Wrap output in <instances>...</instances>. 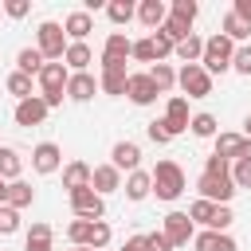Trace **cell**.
Instances as JSON below:
<instances>
[{"label":"cell","mask_w":251,"mask_h":251,"mask_svg":"<svg viewBox=\"0 0 251 251\" xmlns=\"http://www.w3.org/2000/svg\"><path fill=\"white\" fill-rule=\"evenodd\" d=\"M149 192H153V176H149L145 169L129 173V180H126V196H129V200H145Z\"/></svg>","instance_id":"obj_26"},{"label":"cell","mask_w":251,"mask_h":251,"mask_svg":"<svg viewBox=\"0 0 251 251\" xmlns=\"http://www.w3.org/2000/svg\"><path fill=\"white\" fill-rule=\"evenodd\" d=\"M94 90H98V82H94L90 71H78V75L67 78V98H71V102H90Z\"/></svg>","instance_id":"obj_13"},{"label":"cell","mask_w":251,"mask_h":251,"mask_svg":"<svg viewBox=\"0 0 251 251\" xmlns=\"http://www.w3.org/2000/svg\"><path fill=\"white\" fill-rule=\"evenodd\" d=\"M94 31V20L86 12H71L63 20V35H71V43H86V35Z\"/></svg>","instance_id":"obj_17"},{"label":"cell","mask_w":251,"mask_h":251,"mask_svg":"<svg viewBox=\"0 0 251 251\" xmlns=\"http://www.w3.org/2000/svg\"><path fill=\"white\" fill-rule=\"evenodd\" d=\"M188 129H192L196 137H216V114H196V118H188Z\"/></svg>","instance_id":"obj_35"},{"label":"cell","mask_w":251,"mask_h":251,"mask_svg":"<svg viewBox=\"0 0 251 251\" xmlns=\"http://www.w3.org/2000/svg\"><path fill=\"white\" fill-rule=\"evenodd\" d=\"M110 165L122 173V169H129V173H137V165H141V149L133 145V141H118L114 145V153H110Z\"/></svg>","instance_id":"obj_16"},{"label":"cell","mask_w":251,"mask_h":251,"mask_svg":"<svg viewBox=\"0 0 251 251\" xmlns=\"http://www.w3.org/2000/svg\"><path fill=\"white\" fill-rule=\"evenodd\" d=\"M192 243H196V251H235V239L227 235V231H200V235H192Z\"/></svg>","instance_id":"obj_18"},{"label":"cell","mask_w":251,"mask_h":251,"mask_svg":"<svg viewBox=\"0 0 251 251\" xmlns=\"http://www.w3.org/2000/svg\"><path fill=\"white\" fill-rule=\"evenodd\" d=\"M153 176V192L157 200H176L184 192V169L176 161H157V169L149 173Z\"/></svg>","instance_id":"obj_1"},{"label":"cell","mask_w":251,"mask_h":251,"mask_svg":"<svg viewBox=\"0 0 251 251\" xmlns=\"http://www.w3.org/2000/svg\"><path fill=\"white\" fill-rule=\"evenodd\" d=\"M71 208H75L78 220H102V216H106V200H102L94 188H78V192H71Z\"/></svg>","instance_id":"obj_7"},{"label":"cell","mask_w":251,"mask_h":251,"mask_svg":"<svg viewBox=\"0 0 251 251\" xmlns=\"http://www.w3.org/2000/svg\"><path fill=\"white\" fill-rule=\"evenodd\" d=\"M204 173H231V161H224V157L212 153V157L204 161Z\"/></svg>","instance_id":"obj_48"},{"label":"cell","mask_w":251,"mask_h":251,"mask_svg":"<svg viewBox=\"0 0 251 251\" xmlns=\"http://www.w3.org/2000/svg\"><path fill=\"white\" fill-rule=\"evenodd\" d=\"M231 55H235V43H231L227 35H212V39H204L200 67H204L208 75H224V71H231Z\"/></svg>","instance_id":"obj_2"},{"label":"cell","mask_w":251,"mask_h":251,"mask_svg":"<svg viewBox=\"0 0 251 251\" xmlns=\"http://www.w3.org/2000/svg\"><path fill=\"white\" fill-rule=\"evenodd\" d=\"M43 118H47V102L43 98H24V102H16V126H43Z\"/></svg>","instance_id":"obj_11"},{"label":"cell","mask_w":251,"mask_h":251,"mask_svg":"<svg viewBox=\"0 0 251 251\" xmlns=\"http://www.w3.org/2000/svg\"><path fill=\"white\" fill-rule=\"evenodd\" d=\"M196 16H200V4H196V0H173V20H180V24L192 27Z\"/></svg>","instance_id":"obj_32"},{"label":"cell","mask_w":251,"mask_h":251,"mask_svg":"<svg viewBox=\"0 0 251 251\" xmlns=\"http://www.w3.org/2000/svg\"><path fill=\"white\" fill-rule=\"evenodd\" d=\"M24 251H55L51 247V227L47 224H31V231L24 239Z\"/></svg>","instance_id":"obj_29"},{"label":"cell","mask_w":251,"mask_h":251,"mask_svg":"<svg viewBox=\"0 0 251 251\" xmlns=\"http://www.w3.org/2000/svg\"><path fill=\"white\" fill-rule=\"evenodd\" d=\"M231 220H235V216H231V208H227V204H216V212H212V224H208V231H227V227H231Z\"/></svg>","instance_id":"obj_39"},{"label":"cell","mask_w":251,"mask_h":251,"mask_svg":"<svg viewBox=\"0 0 251 251\" xmlns=\"http://www.w3.org/2000/svg\"><path fill=\"white\" fill-rule=\"evenodd\" d=\"M165 126H169L173 137L188 129V98H180V94L169 98V106H165Z\"/></svg>","instance_id":"obj_12"},{"label":"cell","mask_w":251,"mask_h":251,"mask_svg":"<svg viewBox=\"0 0 251 251\" xmlns=\"http://www.w3.org/2000/svg\"><path fill=\"white\" fill-rule=\"evenodd\" d=\"M196 188H200V200H212V204H227V200L235 196L231 173H200Z\"/></svg>","instance_id":"obj_6"},{"label":"cell","mask_w":251,"mask_h":251,"mask_svg":"<svg viewBox=\"0 0 251 251\" xmlns=\"http://www.w3.org/2000/svg\"><path fill=\"white\" fill-rule=\"evenodd\" d=\"M59 165H63V149H59L55 141H39V145L31 149V169H35V173L51 176Z\"/></svg>","instance_id":"obj_9"},{"label":"cell","mask_w":251,"mask_h":251,"mask_svg":"<svg viewBox=\"0 0 251 251\" xmlns=\"http://www.w3.org/2000/svg\"><path fill=\"white\" fill-rule=\"evenodd\" d=\"M35 51L47 59V63H63V55H67V35H63V24H55V20H43L39 24V31H35Z\"/></svg>","instance_id":"obj_4"},{"label":"cell","mask_w":251,"mask_h":251,"mask_svg":"<svg viewBox=\"0 0 251 251\" xmlns=\"http://www.w3.org/2000/svg\"><path fill=\"white\" fill-rule=\"evenodd\" d=\"M149 43H153V55H157V63H161L165 55H173V39H169V35L153 31V35H149Z\"/></svg>","instance_id":"obj_44"},{"label":"cell","mask_w":251,"mask_h":251,"mask_svg":"<svg viewBox=\"0 0 251 251\" xmlns=\"http://www.w3.org/2000/svg\"><path fill=\"white\" fill-rule=\"evenodd\" d=\"M173 55H176L180 63H200V55H204V39H200V35H188V39H180V43L173 47Z\"/></svg>","instance_id":"obj_27"},{"label":"cell","mask_w":251,"mask_h":251,"mask_svg":"<svg viewBox=\"0 0 251 251\" xmlns=\"http://www.w3.org/2000/svg\"><path fill=\"white\" fill-rule=\"evenodd\" d=\"M8 94H16L20 102H24V98H31V78H27V75H20V71H12V75H8Z\"/></svg>","instance_id":"obj_37"},{"label":"cell","mask_w":251,"mask_h":251,"mask_svg":"<svg viewBox=\"0 0 251 251\" xmlns=\"http://www.w3.org/2000/svg\"><path fill=\"white\" fill-rule=\"evenodd\" d=\"M67 78H71V71L63 67V63H43V71H39V86H43V102H47V110L51 106H63V98H67Z\"/></svg>","instance_id":"obj_3"},{"label":"cell","mask_w":251,"mask_h":251,"mask_svg":"<svg viewBox=\"0 0 251 251\" xmlns=\"http://www.w3.org/2000/svg\"><path fill=\"white\" fill-rule=\"evenodd\" d=\"M137 20H141L149 31H157V27L165 24V4H161V0H141V4H137Z\"/></svg>","instance_id":"obj_22"},{"label":"cell","mask_w":251,"mask_h":251,"mask_svg":"<svg viewBox=\"0 0 251 251\" xmlns=\"http://www.w3.org/2000/svg\"><path fill=\"white\" fill-rule=\"evenodd\" d=\"M145 243H149V251H173V243L165 239V231H149Z\"/></svg>","instance_id":"obj_47"},{"label":"cell","mask_w":251,"mask_h":251,"mask_svg":"<svg viewBox=\"0 0 251 251\" xmlns=\"http://www.w3.org/2000/svg\"><path fill=\"white\" fill-rule=\"evenodd\" d=\"M133 12H137V8H133L129 0H110V4H106V16H110L114 24H129Z\"/></svg>","instance_id":"obj_33"},{"label":"cell","mask_w":251,"mask_h":251,"mask_svg":"<svg viewBox=\"0 0 251 251\" xmlns=\"http://www.w3.org/2000/svg\"><path fill=\"white\" fill-rule=\"evenodd\" d=\"M176 86L188 94V98H208L212 94V75L200 67V63H184L176 71Z\"/></svg>","instance_id":"obj_5"},{"label":"cell","mask_w":251,"mask_h":251,"mask_svg":"<svg viewBox=\"0 0 251 251\" xmlns=\"http://www.w3.org/2000/svg\"><path fill=\"white\" fill-rule=\"evenodd\" d=\"M106 243H110V224H106V220H94V224H90L86 251H106Z\"/></svg>","instance_id":"obj_30"},{"label":"cell","mask_w":251,"mask_h":251,"mask_svg":"<svg viewBox=\"0 0 251 251\" xmlns=\"http://www.w3.org/2000/svg\"><path fill=\"white\" fill-rule=\"evenodd\" d=\"M231 71L251 75V47H247V43H243V47H235V55H231Z\"/></svg>","instance_id":"obj_43"},{"label":"cell","mask_w":251,"mask_h":251,"mask_svg":"<svg viewBox=\"0 0 251 251\" xmlns=\"http://www.w3.org/2000/svg\"><path fill=\"white\" fill-rule=\"evenodd\" d=\"M20 169H24L20 153H16V149H8V145H0V180H4V184L20 180Z\"/></svg>","instance_id":"obj_23"},{"label":"cell","mask_w":251,"mask_h":251,"mask_svg":"<svg viewBox=\"0 0 251 251\" xmlns=\"http://www.w3.org/2000/svg\"><path fill=\"white\" fill-rule=\"evenodd\" d=\"M212 212H216V204H212V200H196V204L188 208V220H192V224H204V227H208V224H212Z\"/></svg>","instance_id":"obj_38"},{"label":"cell","mask_w":251,"mask_h":251,"mask_svg":"<svg viewBox=\"0 0 251 251\" xmlns=\"http://www.w3.org/2000/svg\"><path fill=\"white\" fill-rule=\"evenodd\" d=\"M90 188H94L98 196L118 192V188H122V173H118L114 165H98V169H90Z\"/></svg>","instance_id":"obj_15"},{"label":"cell","mask_w":251,"mask_h":251,"mask_svg":"<svg viewBox=\"0 0 251 251\" xmlns=\"http://www.w3.org/2000/svg\"><path fill=\"white\" fill-rule=\"evenodd\" d=\"M129 55H133V59H141V63H157V55H153V43H149V39H137V43L129 47Z\"/></svg>","instance_id":"obj_45"},{"label":"cell","mask_w":251,"mask_h":251,"mask_svg":"<svg viewBox=\"0 0 251 251\" xmlns=\"http://www.w3.org/2000/svg\"><path fill=\"white\" fill-rule=\"evenodd\" d=\"M4 12H8L12 20H24V16L31 12V4H27V0H8V4H4Z\"/></svg>","instance_id":"obj_46"},{"label":"cell","mask_w":251,"mask_h":251,"mask_svg":"<svg viewBox=\"0 0 251 251\" xmlns=\"http://www.w3.org/2000/svg\"><path fill=\"white\" fill-rule=\"evenodd\" d=\"M220 35H227V39H231V43H243V39H247V35H251V27H247V24H243V20H235V16H231V12H227V16H224V31H220Z\"/></svg>","instance_id":"obj_31"},{"label":"cell","mask_w":251,"mask_h":251,"mask_svg":"<svg viewBox=\"0 0 251 251\" xmlns=\"http://www.w3.org/2000/svg\"><path fill=\"white\" fill-rule=\"evenodd\" d=\"M157 31H161V35H169V39H173V47H176L180 39H188V35H192V31H188V24H180V20H173V16H165V24H161Z\"/></svg>","instance_id":"obj_34"},{"label":"cell","mask_w":251,"mask_h":251,"mask_svg":"<svg viewBox=\"0 0 251 251\" xmlns=\"http://www.w3.org/2000/svg\"><path fill=\"white\" fill-rule=\"evenodd\" d=\"M71 251H86V247H71Z\"/></svg>","instance_id":"obj_53"},{"label":"cell","mask_w":251,"mask_h":251,"mask_svg":"<svg viewBox=\"0 0 251 251\" xmlns=\"http://www.w3.org/2000/svg\"><path fill=\"white\" fill-rule=\"evenodd\" d=\"M231 16H235V20H243V24L251 27V0H235V8H231Z\"/></svg>","instance_id":"obj_49"},{"label":"cell","mask_w":251,"mask_h":251,"mask_svg":"<svg viewBox=\"0 0 251 251\" xmlns=\"http://www.w3.org/2000/svg\"><path fill=\"white\" fill-rule=\"evenodd\" d=\"M31 200H35V188H31L27 180H12V184L4 188V204H8V208H16V212H20V208H27Z\"/></svg>","instance_id":"obj_21"},{"label":"cell","mask_w":251,"mask_h":251,"mask_svg":"<svg viewBox=\"0 0 251 251\" xmlns=\"http://www.w3.org/2000/svg\"><path fill=\"white\" fill-rule=\"evenodd\" d=\"M43 63H47V59H43V55H39L35 47H24V51L16 55V71H20V75H27V78H31V75L39 78V71H43Z\"/></svg>","instance_id":"obj_25"},{"label":"cell","mask_w":251,"mask_h":251,"mask_svg":"<svg viewBox=\"0 0 251 251\" xmlns=\"http://www.w3.org/2000/svg\"><path fill=\"white\" fill-rule=\"evenodd\" d=\"M4 188H8V184H4V180H0V204H4Z\"/></svg>","instance_id":"obj_52"},{"label":"cell","mask_w":251,"mask_h":251,"mask_svg":"<svg viewBox=\"0 0 251 251\" xmlns=\"http://www.w3.org/2000/svg\"><path fill=\"white\" fill-rule=\"evenodd\" d=\"M145 133H149V141H157V145H169V141H173V133H169V126H165V118H157V122H149V126H145Z\"/></svg>","instance_id":"obj_40"},{"label":"cell","mask_w":251,"mask_h":251,"mask_svg":"<svg viewBox=\"0 0 251 251\" xmlns=\"http://www.w3.org/2000/svg\"><path fill=\"white\" fill-rule=\"evenodd\" d=\"M161 231H165V239H169L173 247H184V243L196 235V231H192V220H188V212H169Z\"/></svg>","instance_id":"obj_10"},{"label":"cell","mask_w":251,"mask_h":251,"mask_svg":"<svg viewBox=\"0 0 251 251\" xmlns=\"http://www.w3.org/2000/svg\"><path fill=\"white\" fill-rule=\"evenodd\" d=\"M243 129H247V133H243V137H251V114H247V122H243Z\"/></svg>","instance_id":"obj_51"},{"label":"cell","mask_w":251,"mask_h":251,"mask_svg":"<svg viewBox=\"0 0 251 251\" xmlns=\"http://www.w3.org/2000/svg\"><path fill=\"white\" fill-rule=\"evenodd\" d=\"M129 39L122 35V31H110L106 35V47H102V59H114V63H126V55H129Z\"/></svg>","instance_id":"obj_24"},{"label":"cell","mask_w":251,"mask_h":251,"mask_svg":"<svg viewBox=\"0 0 251 251\" xmlns=\"http://www.w3.org/2000/svg\"><path fill=\"white\" fill-rule=\"evenodd\" d=\"M63 188H67V192L90 188V165H86V161H71V165L63 169Z\"/></svg>","instance_id":"obj_19"},{"label":"cell","mask_w":251,"mask_h":251,"mask_svg":"<svg viewBox=\"0 0 251 251\" xmlns=\"http://www.w3.org/2000/svg\"><path fill=\"white\" fill-rule=\"evenodd\" d=\"M16 227H20V212L8 208V204H0V235H12Z\"/></svg>","instance_id":"obj_42"},{"label":"cell","mask_w":251,"mask_h":251,"mask_svg":"<svg viewBox=\"0 0 251 251\" xmlns=\"http://www.w3.org/2000/svg\"><path fill=\"white\" fill-rule=\"evenodd\" d=\"M94 63V55H90V47L86 43H67V55H63V67L71 71V75H78V71H86Z\"/></svg>","instance_id":"obj_20"},{"label":"cell","mask_w":251,"mask_h":251,"mask_svg":"<svg viewBox=\"0 0 251 251\" xmlns=\"http://www.w3.org/2000/svg\"><path fill=\"white\" fill-rule=\"evenodd\" d=\"M122 251H149V243H145V235H129L122 243Z\"/></svg>","instance_id":"obj_50"},{"label":"cell","mask_w":251,"mask_h":251,"mask_svg":"<svg viewBox=\"0 0 251 251\" xmlns=\"http://www.w3.org/2000/svg\"><path fill=\"white\" fill-rule=\"evenodd\" d=\"M145 75L153 78V86H157V94H165V90H173V86H176V71H173L169 63H153V67H149Z\"/></svg>","instance_id":"obj_28"},{"label":"cell","mask_w":251,"mask_h":251,"mask_svg":"<svg viewBox=\"0 0 251 251\" xmlns=\"http://www.w3.org/2000/svg\"><path fill=\"white\" fill-rule=\"evenodd\" d=\"M90 224H94V220H78V216L67 224V235H71L75 247H86V239H90Z\"/></svg>","instance_id":"obj_36"},{"label":"cell","mask_w":251,"mask_h":251,"mask_svg":"<svg viewBox=\"0 0 251 251\" xmlns=\"http://www.w3.org/2000/svg\"><path fill=\"white\" fill-rule=\"evenodd\" d=\"M231 184L235 188H251V161H235L231 165Z\"/></svg>","instance_id":"obj_41"},{"label":"cell","mask_w":251,"mask_h":251,"mask_svg":"<svg viewBox=\"0 0 251 251\" xmlns=\"http://www.w3.org/2000/svg\"><path fill=\"white\" fill-rule=\"evenodd\" d=\"M126 82H129V71H126V63H114V59H102V78H98V86L106 90V94H126Z\"/></svg>","instance_id":"obj_8"},{"label":"cell","mask_w":251,"mask_h":251,"mask_svg":"<svg viewBox=\"0 0 251 251\" xmlns=\"http://www.w3.org/2000/svg\"><path fill=\"white\" fill-rule=\"evenodd\" d=\"M126 94H129V102H137V106H149V102H157V86H153V78H149V75H129V82H126Z\"/></svg>","instance_id":"obj_14"}]
</instances>
